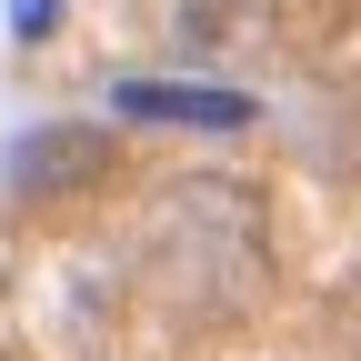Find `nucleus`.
<instances>
[{"label":"nucleus","mask_w":361,"mask_h":361,"mask_svg":"<svg viewBox=\"0 0 361 361\" xmlns=\"http://www.w3.org/2000/svg\"><path fill=\"white\" fill-rule=\"evenodd\" d=\"M151 241H161V281L191 311H221V301H241L261 281V211H251V191H231V180L171 191L161 221H151Z\"/></svg>","instance_id":"f257e3e1"},{"label":"nucleus","mask_w":361,"mask_h":361,"mask_svg":"<svg viewBox=\"0 0 361 361\" xmlns=\"http://www.w3.org/2000/svg\"><path fill=\"white\" fill-rule=\"evenodd\" d=\"M271 11H281V0H161V30L180 51H251L271 30Z\"/></svg>","instance_id":"f03ea898"},{"label":"nucleus","mask_w":361,"mask_h":361,"mask_svg":"<svg viewBox=\"0 0 361 361\" xmlns=\"http://www.w3.org/2000/svg\"><path fill=\"white\" fill-rule=\"evenodd\" d=\"M121 111L130 121H191V130H241L251 121L241 90H201V80H121Z\"/></svg>","instance_id":"7ed1b4c3"},{"label":"nucleus","mask_w":361,"mask_h":361,"mask_svg":"<svg viewBox=\"0 0 361 361\" xmlns=\"http://www.w3.org/2000/svg\"><path fill=\"white\" fill-rule=\"evenodd\" d=\"M0 171H11L20 201H40V191H71V180L101 171V141H90V130H30V141H11Z\"/></svg>","instance_id":"20e7f679"},{"label":"nucleus","mask_w":361,"mask_h":361,"mask_svg":"<svg viewBox=\"0 0 361 361\" xmlns=\"http://www.w3.org/2000/svg\"><path fill=\"white\" fill-rule=\"evenodd\" d=\"M51 20H61V0H11V30H20V40H40Z\"/></svg>","instance_id":"39448f33"}]
</instances>
